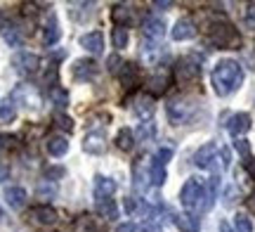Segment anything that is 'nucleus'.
<instances>
[{
	"label": "nucleus",
	"instance_id": "obj_1",
	"mask_svg": "<svg viewBox=\"0 0 255 232\" xmlns=\"http://www.w3.org/2000/svg\"><path fill=\"white\" fill-rule=\"evenodd\" d=\"M210 81H213V88H215V93L220 97H227V95L237 93L239 88H241V83H244V69L234 59H222L213 69Z\"/></svg>",
	"mask_w": 255,
	"mask_h": 232
},
{
	"label": "nucleus",
	"instance_id": "obj_2",
	"mask_svg": "<svg viewBox=\"0 0 255 232\" xmlns=\"http://www.w3.org/2000/svg\"><path fill=\"white\" fill-rule=\"evenodd\" d=\"M208 40L210 45H215L218 50H239L244 43L241 33L229 21H213L208 26Z\"/></svg>",
	"mask_w": 255,
	"mask_h": 232
},
{
	"label": "nucleus",
	"instance_id": "obj_3",
	"mask_svg": "<svg viewBox=\"0 0 255 232\" xmlns=\"http://www.w3.org/2000/svg\"><path fill=\"white\" fill-rule=\"evenodd\" d=\"M196 109H199L196 102H194V100H187V97H177L173 102H168V107H165L168 119H170V123H175V126H182V123L191 121L194 114H196Z\"/></svg>",
	"mask_w": 255,
	"mask_h": 232
},
{
	"label": "nucleus",
	"instance_id": "obj_4",
	"mask_svg": "<svg viewBox=\"0 0 255 232\" xmlns=\"http://www.w3.org/2000/svg\"><path fill=\"white\" fill-rule=\"evenodd\" d=\"M12 66L19 76H33L40 66V57L33 55V52H17L12 57Z\"/></svg>",
	"mask_w": 255,
	"mask_h": 232
},
{
	"label": "nucleus",
	"instance_id": "obj_5",
	"mask_svg": "<svg viewBox=\"0 0 255 232\" xmlns=\"http://www.w3.org/2000/svg\"><path fill=\"white\" fill-rule=\"evenodd\" d=\"M12 102L24 104V107H38L40 104V95L31 88V85H17L12 93Z\"/></svg>",
	"mask_w": 255,
	"mask_h": 232
},
{
	"label": "nucleus",
	"instance_id": "obj_6",
	"mask_svg": "<svg viewBox=\"0 0 255 232\" xmlns=\"http://www.w3.org/2000/svg\"><path fill=\"white\" fill-rule=\"evenodd\" d=\"M175 78H177L180 85L194 83V81L199 78V66L194 64V62H189V59H182L180 64L175 66Z\"/></svg>",
	"mask_w": 255,
	"mask_h": 232
},
{
	"label": "nucleus",
	"instance_id": "obj_7",
	"mask_svg": "<svg viewBox=\"0 0 255 232\" xmlns=\"http://www.w3.org/2000/svg\"><path fill=\"white\" fill-rule=\"evenodd\" d=\"M251 126H253V121H251V114L241 112V114H234L232 119H229L227 123V130L234 135V138H241V135H246L248 130H251Z\"/></svg>",
	"mask_w": 255,
	"mask_h": 232
},
{
	"label": "nucleus",
	"instance_id": "obj_8",
	"mask_svg": "<svg viewBox=\"0 0 255 232\" xmlns=\"http://www.w3.org/2000/svg\"><path fill=\"white\" fill-rule=\"evenodd\" d=\"M73 71V78L76 81H90L97 76V64L92 62V59H76L71 66Z\"/></svg>",
	"mask_w": 255,
	"mask_h": 232
},
{
	"label": "nucleus",
	"instance_id": "obj_9",
	"mask_svg": "<svg viewBox=\"0 0 255 232\" xmlns=\"http://www.w3.org/2000/svg\"><path fill=\"white\" fill-rule=\"evenodd\" d=\"M196 36V24L191 21L189 17L184 19H177L173 26V40H191Z\"/></svg>",
	"mask_w": 255,
	"mask_h": 232
},
{
	"label": "nucleus",
	"instance_id": "obj_10",
	"mask_svg": "<svg viewBox=\"0 0 255 232\" xmlns=\"http://www.w3.org/2000/svg\"><path fill=\"white\" fill-rule=\"evenodd\" d=\"M83 149L88 154H104L107 152V138H104V133H88L85 142H83Z\"/></svg>",
	"mask_w": 255,
	"mask_h": 232
},
{
	"label": "nucleus",
	"instance_id": "obj_11",
	"mask_svg": "<svg viewBox=\"0 0 255 232\" xmlns=\"http://www.w3.org/2000/svg\"><path fill=\"white\" fill-rule=\"evenodd\" d=\"M119 78L126 88H137V85H139V78H142L139 66L132 64V62H130V64H123V69L119 71Z\"/></svg>",
	"mask_w": 255,
	"mask_h": 232
},
{
	"label": "nucleus",
	"instance_id": "obj_12",
	"mask_svg": "<svg viewBox=\"0 0 255 232\" xmlns=\"http://www.w3.org/2000/svg\"><path fill=\"white\" fill-rule=\"evenodd\" d=\"M26 199H28V195H26V190L24 187H7L5 190V202H7L14 211H19V209H24L26 206Z\"/></svg>",
	"mask_w": 255,
	"mask_h": 232
},
{
	"label": "nucleus",
	"instance_id": "obj_13",
	"mask_svg": "<svg viewBox=\"0 0 255 232\" xmlns=\"http://www.w3.org/2000/svg\"><path fill=\"white\" fill-rule=\"evenodd\" d=\"M116 192V183L109 180L104 176H97L95 178V199L102 202V199H111V195Z\"/></svg>",
	"mask_w": 255,
	"mask_h": 232
},
{
	"label": "nucleus",
	"instance_id": "obj_14",
	"mask_svg": "<svg viewBox=\"0 0 255 232\" xmlns=\"http://www.w3.org/2000/svg\"><path fill=\"white\" fill-rule=\"evenodd\" d=\"M31 218L40 225H55L57 223V211L52 206H45V204L33 206V209H31Z\"/></svg>",
	"mask_w": 255,
	"mask_h": 232
},
{
	"label": "nucleus",
	"instance_id": "obj_15",
	"mask_svg": "<svg viewBox=\"0 0 255 232\" xmlns=\"http://www.w3.org/2000/svg\"><path fill=\"white\" fill-rule=\"evenodd\" d=\"M81 47H85L92 55H100L102 50H104V36H102L100 31L85 33V36H81Z\"/></svg>",
	"mask_w": 255,
	"mask_h": 232
},
{
	"label": "nucleus",
	"instance_id": "obj_16",
	"mask_svg": "<svg viewBox=\"0 0 255 232\" xmlns=\"http://www.w3.org/2000/svg\"><path fill=\"white\" fill-rule=\"evenodd\" d=\"M142 31H144V36L149 38V40H158V38L165 33V21L163 19H158V17H149L144 21Z\"/></svg>",
	"mask_w": 255,
	"mask_h": 232
},
{
	"label": "nucleus",
	"instance_id": "obj_17",
	"mask_svg": "<svg viewBox=\"0 0 255 232\" xmlns=\"http://www.w3.org/2000/svg\"><path fill=\"white\" fill-rule=\"evenodd\" d=\"M132 14H135V9L128 7V5H116V7L111 9L114 24H116V26H123V28H128V24H132Z\"/></svg>",
	"mask_w": 255,
	"mask_h": 232
},
{
	"label": "nucleus",
	"instance_id": "obj_18",
	"mask_svg": "<svg viewBox=\"0 0 255 232\" xmlns=\"http://www.w3.org/2000/svg\"><path fill=\"white\" fill-rule=\"evenodd\" d=\"M173 221L182 232H199L201 230V221L191 214H177V216H173Z\"/></svg>",
	"mask_w": 255,
	"mask_h": 232
},
{
	"label": "nucleus",
	"instance_id": "obj_19",
	"mask_svg": "<svg viewBox=\"0 0 255 232\" xmlns=\"http://www.w3.org/2000/svg\"><path fill=\"white\" fill-rule=\"evenodd\" d=\"M165 164H161L158 159H151V164H149V180L154 183V185H163L165 183Z\"/></svg>",
	"mask_w": 255,
	"mask_h": 232
},
{
	"label": "nucleus",
	"instance_id": "obj_20",
	"mask_svg": "<svg viewBox=\"0 0 255 232\" xmlns=\"http://www.w3.org/2000/svg\"><path fill=\"white\" fill-rule=\"evenodd\" d=\"M146 88H149V93H151V95H163L165 88H168V74H163V71L154 74L151 78H149Z\"/></svg>",
	"mask_w": 255,
	"mask_h": 232
},
{
	"label": "nucleus",
	"instance_id": "obj_21",
	"mask_svg": "<svg viewBox=\"0 0 255 232\" xmlns=\"http://www.w3.org/2000/svg\"><path fill=\"white\" fill-rule=\"evenodd\" d=\"M45 147L52 157H64V154L69 152V142H66V138H62V135H55V138L47 140Z\"/></svg>",
	"mask_w": 255,
	"mask_h": 232
},
{
	"label": "nucleus",
	"instance_id": "obj_22",
	"mask_svg": "<svg viewBox=\"0 0 255 232\" xmlns=\"http://www.w3.org/2000/svg\"><path fill=\"white\" fill-rule=\"evenodd\" d=\"M132 145H135V133L130 128H121L119 135H116V147L123 149V152H130Z\"/></svg>",
	"mask_w": 255,
	"mask_h": 232
},
{
	"label": "nucleus",
	"instance_id": "obj_23",
	"mask_svg": "<svg viewBox=\"0 0 255 232\" xmlns=\"http://www.w3.org/2000/svg\"><path fill=\"white\" fill-rule=\"evenodd\" d=\"M59 36H62V31H59L55 17H52L50 21H47L45 31H43V43H45V45H55L57 40H59Z\"/></svg>",
	"mask_w": 255,
	"mask_h": 232
},
{
	"label": "nucleus",
	"instance_id": "obj_24",
	"mask_svg": "<svg viewBox=\"0 0 255 232\" xmlns=\"http://www.w3.org/2000/svg\"><path fill=\"white\" fill-rule=\"evenodd\" d=\"M97 211H100L102 218H107V221H114V218H119V209L114 204V199H102L97 202Z\"/></svg>",
	"mask_w": 255,
	"mask_h": 232
},
{
	"label": "nucleus",
	"instance_id": "obj_25",
	"mask_svg": "<svg viewBox=\"0 0 255 232\" xmlns=\"http://www.w3.org/2000/svg\"><path fill=\"white\" fill-rule=\"evenodd\" d=\"M154 97H139L137 100V104H135V112H137V116L139 119H149L151 114H154Z\"/></svg>",
	"mask_w": 255,
	"mask_h": 232
},
{
	"label": "nucleus",
	"instance_id": "obj_26",
	"mask_svg": "<svg viewBox=\"0 0 255 232\" xmlns=\"http://www.w3.org/2000/svg\"><path fill=\"white\" fill-rule=\"evenodd\" d=\"M111 40H114V47H116V50L128 47V43H130V33H128V28L116 26L114 31H111Z\"/></svg>",
	"mask_w": 255,
	"mask_h": 232
},
{
	"label": "nucleus",
	"instance_id": "obj_27",
	"mask_svg": "<svg viewBox=\"0 0 255 232\" xmlns=\"http://www.w3.org/2000/svg\"><path fill=\"white\" fill-rule=\"evenodd\" d=\"M2 36H5V40H7V45H12V47H19L21 43H24V36H21V31H19L17 26H5Z\"/></svg>",
	"mask_w": 255,
	"mask_h": 232
},
{
	"label": "nucleus",
	"instance_id": "obj_28",
	"mask_svg": "<svg viewBox=\"0 0 255 232\" xmlns=\"http://www.w3.org/2000/svg\"><path fill=\"white\" fill-rule=\"evenodd\" d=\"M92 7H95L92 2H76V5H71V17L81 21V19H85L88 14H92Z\"/></svg>",
	"mask_w": 255,
	"mask_h": 232
},
{
	"label": "nucleus",
	"instance_id": "obj_29",
	"mask_svg": "<svg viewBox=\"0 0 255 232\" xmlns=\"http://www.w3.org/2000/svg\"><path fill=\"white\" fill-rule=\"evenodd\" d=\"M14 116H17V109H14L12 100H7V102L0 104V123H12Z\"/></svg>",
	"mask_w": 255,
	"mask_h": 232
},
{
	"label": "nucleus",
	"instance_id": "obj_30",
	"mask_svg": "<svg viewBox=\"0 0 255 232\" xmlns=\"http://www.w3.org/2000/svg\"><path fill=\"white\" fill-rule=\"evenodd\" d=\"M50 97H52V104H57V109H66L69 107V95H66L64 88H52Z\"/></svg>",
	"mask_w": 255,
	"mask_h": 232
},
{
	"label": "nucleus",
	"instance_id": "obj_31",
	"mask_svg": "<svg viewBox=\"0 0 255 232\" xmlns=\"http://www.w3.org/2000/svg\"><path fill=\"white\" fill-rule=\"evenodd\" d=\"M78 228H81L83 232H107V230H104V225H100L97 221H92V218H88V216H85L81 223H78Z\"/></svg>",
	"mask_w": 255,
	"mask_h": 232
},
{
	"label": "nucleus",
	"instance_id": "obj_32",
	"mask_svg": "<svg viewBox=\"0 0 255 232\" xmlns=\"http://www.w3.org/2000/svg\"><path fill=\"white\" fill-rule=\"evenodd\" d=\"M234 225H237V232H253V223H251V218L244 214H239L234 218Z\"/></svg>",
	"mask_w": 255,
	"mask_h": 232
},
{
	"label": "nucleus",
	"instance_id": "obj_33",
	"mask_svg": "<svg viewBox=\"0 0 255 232\" xmlns=\"http://www.w3.org/2000/svg\"><path fill=\"white\" fill-rule=\"evenodd\" d=\"M244 24H246L248 31H255V2H251L244 12Z\"/></svg>",
	"mask_w": 255,
	"mask_h": 232
},
{
	"label": "nucleus",
	"instance_id": "obj_34",
	"mask_svg": "<svg viewBox=\"0 0 255 232\" xmlns=\"http://www.w3.org/2000/svg\"><path fill=\"white\" fill-rule=\"evenodd\" d=\"M55 121H57V126H59V128H64V130H73V121L69 119L66 114L57 112V114H55Z\"/></svg>",
	"mask_w": 255,
	"mask_h": 232
},
{
	"label": "nucleus",
	"instance_id": "obj_35",
	"mask_svg": "<svg viewBox=\"0 0 255 232\" xmlns=\"http://www.w3.org/2000/svg\"><path fill=\"white\" fill-rule=\"evenodd\" d=\"M55 192H57V187L52 185V180H50V183H40V185H38V195H40V197H55Z\"/></svg>",
	"mask_w": 255,
	"mask_h": 232
},
{
	"label": "nucleus",
	"instance_id": "obj_36",
	"mask_svg": "<svg viewBox=\"0 0 255 232\" xmlns=\"http://www.w3.org/2000/svg\"><path fill=\"white\" fill-rule=\"evenodd\" d=\"M237 149H239V154L246 159V164H248V161H251V145H248L246 140L239 138V140H237Z\"/></svg>",
	"mask_w": 255,
	"mask_h": 232
},
{
	"label": "nucleus",
	"instance_id": "obj_37",
	"mask_svg": "<svg viewBox=\"0 0 255 232\" xmlns=\"http://www.w3.org/2000/svg\"><path fill=\"white\" fill-rule=\"evenodd\" d=\"M156 159H158L161 164H168V161L173 159V147H161L158 149V154H156Z\"/></svg>",
	"mask_w": 255,
	"mask_h": 232
},
{
	"label": "nucleus",
	"instance_id": "obj_38",
	"mask_svg": "<svg viewBox=\"0 0 255 232\" xmlns=\"http://www.w3.org/2000/svg\"><path fill=\"white\" fill-rule=\"evenodd\" d=\"M119 64H121V59L116 55H111L109 59H107V66H109L111 71H116V69H119Z\"/></svg>",
	"mask_w": 255,
	"mask_h": 232
},
{
	"label": "nucleus",
	"instance_id": "obj_39",
	"mask_svg": "<svg viewBox=\"0 0 255 232\" xmlns=\"http://www.w3.org/2000/svg\"><path fill=\"white\" fill-rule=\"evenodd\" d=\"M45 176L47 178H59V176H64V168H45Z\"/></svg>",
	"mask_w": 255,
	"mask_h": 232
},
{
	"label": "nucleus",
	"instance_id": "obj_40",
	"mask_svg": "<svg viewBox=\"0 0 255 232\" xmlns=\"http://www.w3.org/2000/svg\"><path fill=\"white\" fill-rule=\"evenodd\" d=\"M139 135H142V138H151V135H154V126H151V123H149V126H142V128H139Z\"/></svg>",
	"mask_w": 255,
	"mask_h": 232
},
{
	"label": "nucleus",
	"instance_id": "obj_41",
	"mask_svg": "<svg viewBox=\"0 0 255 232\" xmlns=\"http://www.w3.org/2000/svg\"><path fill=\"white\" fill-rule=\"evenodd\" d=\"M116 232H137V228L132 223H121L119 228H116Z\"/></svg>",
	"mask_w": 255,
	"mask_h": 232
},
{
	"label": "nucleus",
	"instance_id": "obj_42",
	"mask_svg": "<svg viewBox=\"0 0 255 232\" xmlns=\"http://www.w3.org/2000/svg\"><path fill=\"white\" fill-rule=\"evenodd\" d=\"M225 197H227V199H225V204H234V197H237V187H229V190H227V195H225Z\"/></svg>",
	"mask_w": 255,
	"mask_h": 232
},
{
	"label": "nucleus",
	"instance_id": "obj_43",
	"mask_svg": "<svg viewBox=\"0 0 255 232\" xmlns=\"http://www.w3.org/2000/svg\"><path fill=\"white\" fill-rule=\"evenodd\" d=\"M246 206H248V211H251V214L255 216V192H253V195H251V197H248V199H246Z\"/></svg>",
	"mask_w": 255,
	"mask_h": 232
},
{
	"label": "nucleus",
	"instance_id": "obj_44",
	"mask_svg": "<svg viewBox=\"0 0 255 232\" xmlns=\"http://www.w3.org/2000/svg\"><path fill=\"white\" fill-rule=\"evenodd\" d=\"M135 209H137V202H135V199H126V211H130V214H132Z\"/></svg>",
	"mask_w": 255,
	"mask_h": 232
},
{
	"label": "nucleus",
	"instance_id": "obj_45",
	"mask_svg": "<svg viewBox=\"0 0 255 232\" xmlns=\"http://www.w3.org/2000/svg\"><path fill=\"white\" fill-rule=\"evenodd\" d=\"M220 232H237V230H234L229 223H225V221H222V223H220Z\"/></svg>",
	"mask_w": 255,
	"mask_h": 232
},
{
	"label": "nucleus",
	"instance_id": "obj_46",
	"mask_svg": "<svg viewBox=\"0 0 255 232\" xmlns=\"http://www.w3.org/2000/svg\"><path fill=\"white\" fill-rule=\"evenodd\" d=\"M7 176H9V171L5 166H0V183H2V180H7Z\"/></svg>",
	"mask_w": 255,
	"mask_h": 232
},
{
	"label": "nucleus",
	"instance_id": "obj_47",
	"mask_svg": "<svg viewBox=\"0 0 255 232\" xmlns=\"http://www.w3.org/2000/svg\"><path fill=\"white\" fill-rule=\"evenodd\" d=\"M139 232H156V228H151V225H142V230Z\"/></svg>",
	"mask_w": 255,
	"mask_h": 232
},
{
	"label": "nucleus",
	"instance_id": "obj_48",
	"mask_svg": "<svg viewBox=\"0 0 255 232\" xmlns=\"http://www.w3.org/2000/svg\"><path fill=\"white\" fill-rule=\"evenodd\" d=\"M5 31V17H2V12H0V33Z\"/></svg>",
	"mask_w": 255,
	"mask_h": 232
},
{
	"label": "nucleus",
	"instance_id": "obj_49",
	"mask_svg": "<svg viewBox=\"0 0 255 232\" xmlns=\"http://www.w3.org/2000/svg\"><path fill=\"white\" fill-rule=\"evenodd\" d=\"M2 218H5V211H2V206H0V221H2Z\"/></svg>",
	"mask_w": 255,
	"mask_h": 232
}]
</instances>
